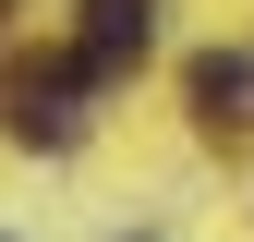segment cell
<instances>
[{"instance_id":"6da1fadb","label":"cell","mask_w":254,"mask_h":242,"mask_svg":"<svg viewBox=\"0 0 254 242\" xmlns=\"http://www.w3.org/2000/svg\"><path fill=\"white\" fill-rule=\"evenodd\" d=\"M85 85H97L85 60H24V73L0 85V121H12L24 145H73V121H85L73 97H85Z\"/></svg>"},{"instance_id":"7a4b0ae2","label":"cell","mask_w":254,"mask_h":242,"mask_svg":"<svg viewBox=\"0 0 254 242\" xmlns=\"http://www.w3.org/2000/svg\"><path fill=\"white\" fill-rule=\"evenodd\" d=\"M145 37H157V0H85V37H73V60H85L97 85H121V73L145 60Z\"/></svg>"},{"instance_id":"3957f363","label":"cell","mask_w":254,"mask_h":242,"mask_svg":"<svg viewBox=\"0 0 254 242\" xmlns=\"http://www.w3.org/2000/svg\"><path fill=\"white\" fill-rule=\"evenodd\" d=\"M194 121H206V133H242V121H254V60H230V49L194 60Z\"/></svg>"}]
</instances>
